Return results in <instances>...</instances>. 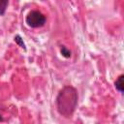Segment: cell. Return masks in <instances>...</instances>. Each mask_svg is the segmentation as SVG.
<instances>
[{"mask_svg": "<svg viewBox=\"0 0 124 124\" xmlns=\"http://www.w3.org/2000/svg\"><path fill=\"white\" fill-rule=\"evenodd\" d=\"M78 101V91L71 85L64 86L56 97V108L60 115L70 117L75 112Z\"/></svg>", "mask_w": 124, "mask_h": 124, "instance_id": "cell-1", "label": "cell"}, {"mask_svg": "<svg viewBox=\"0 0 124 124\" xmlns=\"http://www.w3.org/2000/svg\"><path fill=\"white\" fill-rule=\"evenodd\" d=\"M46 16L39 11H31L27 14L25 22L29 27L32 28H38L42 27L46 23Z\"/></svg>", "mask_w": 124, "mask_h": 124, "instance_id": "cell-2", "label": "cell"}, {"mask_svg": "<svg viewBox=\"0 0 124 124\" xmlns=\"http://www.w3.org/2000/svg\"><path fill=\"white\" fill-rule=\"evenodd\" d=\"M123 78H124V75H120L118 76V78H116V80L114 81V86L116 88V90H118L120 93L123 92L124 89V85H123Z\"/></svg>", "mask_w": 124, "mask_h": 124, "instance_id": "cell-3", "label": "cell"}, {"mask_svg": "<svg viewBox=\"0 0 124 124\" xmlns=\"http://www.w3.org/2000/svg\"><path fill=\"white\" fill-rule=\"evenodd\" d=\"M9 0H0V16H4L8 7Z\"/></svg>", "mask_w": 124, "mask_h": 124, "instance_id": "cell-4", "label": "cell"}, {"mask_svg": "<svg viewBox=\"0 0 124 124\" xmlns=\"http://www.w3.org/2000/svg\"><path fill=\"white\" fill-rule=\"evenodd\" d=\"M60 52H61L62 56H64L65 58H70V57H71V55H72L71 50H70V49H68L65 46H61V47H60Z\"/></svg>", "mask_w": 124, "mask_h": 124, "instance_id": "cell-5", "label": "cell"}, {"mask_svg": "<svg viewBox=\"0 0 124 124\" xmlns=\"http://www.w3.org/2000/svg\"><path fill=\"white\" fill-rule=\"evenodd\" d=\"M14 40H15V42H16L20 47H22L24 50H26V46H25V44H24V42H23V39H22L19 35H16L15 38H14Z\"/></svg>", "mask_w": 124, "mask_h": 124, "instance_id": "cell-6", "label": "cell"}]
</instances>
